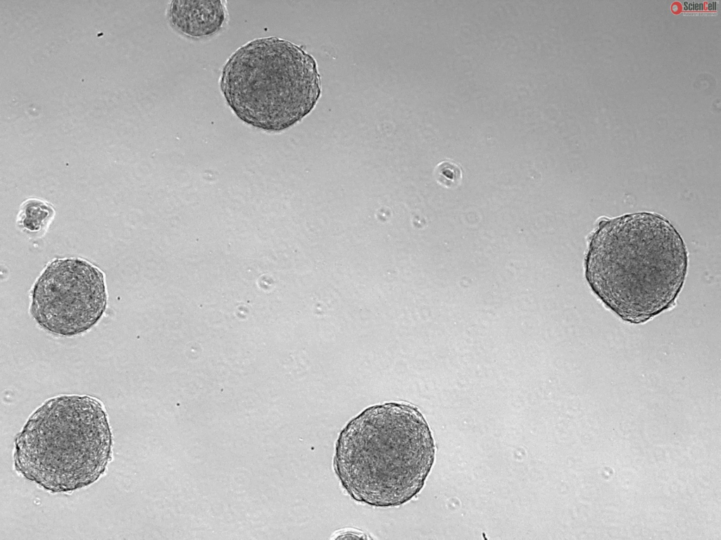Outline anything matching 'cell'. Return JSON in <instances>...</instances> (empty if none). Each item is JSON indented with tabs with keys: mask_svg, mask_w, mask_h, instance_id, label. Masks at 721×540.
Segmentation results:
<instances>
[{
	"mask_svg": "<svg viewBox=\"0 0 721 540\" xmlns=\"http://www.w3.org/2000/svg\"><path fill=\"white\" fill-rule=\"evenodd\" d=\"M687 268L681 235L667 218L651 212L601 220L584 259L594 294L632 324L644 323L675 306Z\"/></svg>",
	"mask_w": 721,
	"mask_h": 540,
	"instance_id": "1",
	"label": "cell"
},
{
	"mask_svg": "<svg viewBox=\"0 0 721 540\" xmlns=\"http://www.w3.org/2000/svg\"><path fill=\"white\" fill-rule=\"evenodd\" d=\"M435 445L418 408L406 403L370 406L351 420L335 444L334 470L345 491L371 506H399L423 487Z\"/></svg>",
	"mask_w": 721,
	"mask_h": 540,
	"instance_id": "2",
	"label": "cell"
},
{
	"mask_svg": "<svg viewBox=\"0 0 721 540\" xmlns=\"http://www.w3.org/2000/svg\"><path fill=\"white\" fill-rule=\"evenodd\" d=\"M112 435L101 403L88 396L49 399L15 439V464L52 491L89 485L104 472Z\"/></svg>",
	"mask_w": 721,
	"mask_h": 540,
	"instance_id": "3",
	"label": "cell"
},
{
	"mask_svg": "<svg viewBox=\"0 0 721 540\" xmlns=\"http://www.w3.org/2000/svg\"><path fill=\"white\" fill-rule=\"evenodd\" d=\"M220 87L239 119L273 132L300 121L321 93L315 58L275 37L256 39L238 49L223 67Z\"/></svg>",
	"mask_w": 721,
	"mask_h": 540,
	"instance_id": "4",
	"label": "cell"
},
{
	"mask_svg": "<svg viewBox=\"0 0 721 540\" xmlns=\"http://www.w3.org/2000/svg\"><path fill=\"white\" fill-rule=\"evenodd\" d=\"M30 312L49 332L74 336L92 328L107 306L103 272L80 258L56 259L35 282Z\"/></svg>",
	"mask_w": 721,
	"mask_h": 540,
	"instance_id": "5",
	"label": "cell"
},
{
	"mask_svg": "<svg viewBox=\"0 0 721 540\" xmlns=\"http://www.w3.org/2000/svg\"><path fill=\"white\" fill-rule=\"evenodd\" d=\"M167 15L171 25L180 33L201 39L221 29L226 19V8L220 1H173Z\"/></svg>",
	"mask_w": 721,
	"mask_h": 540,
	"instance_id": "6",
	"label": "cell"
},
{
	"mask_svg": "<svg viewBox=\"0 0 721 540\" xmlns=\"http://www.w3.org/2000/svg\"><path fill=\"white\" fill-rule=\"evenodd\" d=\"M54 214V211L50 205L39 200L30 199L23 205L18 223L23 229L37 233L44 229Z\"/></svg>",
	"mask_w": 721,
	"mask_h": 540,
	"instance_id": "7",
	"label": "cell"
},
{
	"mask_svg": "<svg viewBox=\"0 0 721 540\" xmlns=\"http://www.w3.org/2000/svg\"><path fill=\"white\" fill-rule=\"evenodd\" d=\"M437 181L446 188H454L460 185L463 172L461 168L451 160L439 163L435 168Z\"/></svg>",
	"mask_w": 721,
	"mask_h": 540,
	"instance_id": "8",
	"label": "cell"
}]
</instances>
